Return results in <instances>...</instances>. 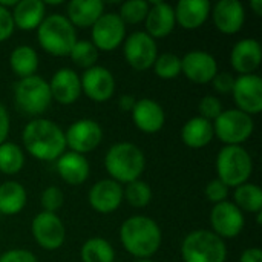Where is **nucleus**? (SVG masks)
<instances>
[{
  "label": "nucleus",
  "instance_id": "f257e3e1",
  "mask_svg": "<svg viewBox=\"0 0 262 262\" xmlns=\"http://www.w3.org/2000/svg\"><path fill=\"white\" fill-rule=\"evenodd\" d=\"M21 140L28 154L41 161L58 160L66 152L64 132L48 118L31 120L23 129Z\"/></svg>",
  "mask_w": 262,
  "mask_h": 262
},
{
  "label": "nucleus",
  "instance_id": "39448f33",
  "mask_svg": "<svg viewBox=\"0 0 262 262\" xmlns=\"http://www.w3.org/2000/svg\"><path fill=\"white\" fill-rule=\"evenodd\" d=\"M216 172L221 183L236 189L249 183L252 177V157L241 146H224L216 157Z\"/></svg>",
  "mask_w": 262,
  "mask_h": 262
},
{
  "label": "nucleus",
  "instance_id": "473e14b6",
  "mask_svg": "<svg viewBox=\"0 0 262 262\" xmlns=\"http://www.w3.org/2000/svg\"><path fill=\"white\" fill-rule=\"evenodd\" d=\"M72 63L78 68H83L84 71L95 66L98 60V49L92 45V41L88 40H77L74 45L71 54H69Z\"/></svg>",
  "mask_w": 262,
  "mask_h": 262
},
{
  "label": "nucleus",
  "instance_id": "7c9ffc66",
  "mask_svg": "<svg viewBox=\"0 0 262 262\" xmlns=\"http://www.w3.org/2000/svg\"><path fill=\"white\" fill-rule=\"evenodd\" d=\"M83 262H115V250L112 244L103 238H91L81 246Z\"/></svg>",
  "mask_w": 262,
  "mask_h": 262
},
{
  "label": "nucleus",
  "instance_id": "a18cd8bd",
  "mask_svg": "<svg viewBox=\"0 0 262 262\" xmlns=\"http://www.w3.org/2000/svg\"><path fill=\"white\" fill-rule=\"evenodd\" d=\"M135 103H137V100H135V97H132V95H121V97H120V101H118L120 109L124 111V112H132Z\"/></svg>",
  "mask_w": 262,
  "mask_h": 262
},
{
  "label": "nucleus",
  "instance_id": "cd10ccee",
  "mask_svg": "<svg viewBox=\"0 0 262 262\" xmlns=\"http://www.w3.org/2000/svg\"><path fill=\"white\" fill-rule=\"evenodd\" d=\"M28 201L26 189L17 181H5L0 184V215L12 216L20 213Z\"/></svg>",
  "mask_w": 262,
  "mask_h": 262
},
{
  "label": "nucleus",
  "instance_id": "f8f14e48",
  "mask_svg": "<svg viewBox=\"0 0 262 262\" xmlns=\"http://www.w3.org/2000/svg\"><path fill=\"white\" fill-rule=\"evenodd\" d=\"M126 37V25L115 12H104L92 26V45L103 52L118 48Z\"/></svg>",
  "mask_w": 262,
  "mask_h": 262
},
{
  "label": "nucleus",
  "instance_id": "ea45409f",
  "mask_svg": "<svg viewBox=\"0 0 262 262\" xmlns=\"http://www.w3.org/2000/svg\"><path fill=\"white\" fill-rule=\"evenodd\" d=\"M213 84V89L218 94H232L233 84H235V77L230 72H218L213 80L210 81Z\"/></svg>",
  "mask_w": 262,
  "mask_h": 262
},
{
  "label": "nucleus",
  "instance_id": "c756f323",
  "mask_svg": "<svg viewBox=\"0 0 262 262\" xmlns=\"http://www.w3.org/2000/svg\"><path fill=\"white\" fill-rule=\"evenodd\" d=\"M233 204L241 212L249 213H259L262 212V190L259 186L246 183L235 189L233 193Z\"/></svg>",
  "mask_w": 262,
  "mask_h": 262
},
{
  "label": "nucleus",
  "instance_id": "9b49d317",
  "mask_svg": "<svg viewBox=\"0 0 262 262\" xmlns=\"http://www.w3.org/2000/svg\"><path fill=\"white\" fill-rule=\"evenodd\" d=\"M66 146L71 152L84 155L95 150L103 141L101 126L91 118H81L74 121L64 134Z\"/></svg>",
  "mask_w": 262,
  "mask_h": 262
},
{
  "label": "nucleus",
  "instance_id": "2f4dec72",
  "mask_svg": "<svg viewBox=\"0 0 262 262\" xmlns=\"http://www.w3.org/2000/svg\"><path fill=\"white\" fill-rule=\"evenodd\" d=\"M25 166V155L15 143L5 141L0 144V172L3 175H17Z\"/></svg>",
  "mask_w": 262,
  "mask_h": 262
},
{
  "label": "nucleus",
  "instance_id": "ddd939ff",
  "mask_svg": "<svg viewBox=\"0 0 262 262\" xmlns=\"http://www.w3.org/2000/svg\"><path fill=\"white\" fill-rule=\"evenodd\" d=\"M232 97L238 111L247 115H258L262 111V80L259 75H239L235 78Z\"/></svg>",
  "mask_w": 262,
  "mask_h": 262
},
{
  "label": "nucleus",
  "instance_id": "20e7f679",
  "mask_svg": "<svg viewBox=\"0 0 262 262\" xmlns=\"http://www.w3.org/2000/svg\"><path fill=\"white\" fill-rule=\"evenodd\" d=\"M37 40L41 49L54 57H66L77 43V31L61 14H51L37 28Z\"/></svg>",
  "mask_w": 262,
  "mask_h": 262
},
{
  "label": "nucleus",
  "instance_id": "6ab92c4d",
  "mask_svg": "<svg viewBox=\"0 0 262 262\" xmlns=\"http://www.w3.org/2000/svg\"><path fill=\"white\" fill-rule=\"evenodd\" d=\"M213 23L223 34H238L246 21V9L238 0H220L213 6Z\"/></svg>",
  "mask_w": 262,
  "mask_h": 262
},
{
  "label": "nucleus",
  "instance_id": "1a4fd4ad",
  "mask_svg": "<svg viewBox=\"0 0 262 262\" xmlns=\"http://www.w3.org/2000/svg\"><path fill=\"white\" fill-rule=\"evenodd\" d=\"M123 52L127 64L135 71L150 69L158 57L157 41L144 31L132 32L124 40Z\"/></svg>",
  "mask_w": 262,
  "mask_h": 262
},
{
  "label": "nucleus",
  "instance_id": "f03ea898",
  "mask_svg": "<svg viewBox=\"0 0 262 262\" xmlns=\"http://www.w3.org/2000/svg\"><path fill=\"white\" fill-rule=\"evenodd\" d=\"M120 241L127 253L140 259H147L158 252L163 233L155 220L146 215H134L121 224Z\"/></svg>",
  "mask_w": 262,
  "mask_h": 262
},
{
  "label": "nucleus",
  "instance_id": "de8ad7c7",
  "mask_svg": "<svg viewBox=\"0 0 262 262\" xmlns=\"http://www.w3.org/2000/svg\"><path fill=\"white\" fill-rule=\"evenodd\" d=\"M0 5H2L3 8L9 9V8H14V6L17 5V0H0Z\"/></svg>",
  "mask_w": 262,
  "mask_h": 262
},
{
  "label": "nucleus",
  "instance_id": "6e6552de",
  "mask_svg": "<svg viewBox=\"0 0 262 262\" xmlns=\"http://www.w3.org/2000/svg\"><path fill=\"white\" fill-rule=\"evenodd\" d=\"M212 124L213 135H216L218 140L226 146H241L252 137L255 130L253 118L238 109L223 111Z\"/></svg>",
  "mask_w": 262,
  "mask_h": 262
},
{
  "label": "nucleus",
  "instance_id": "f704fd0d",
  "mask_svg": "<svg viewBox=\"0 0 262 262\" xmlns=\"http://www.w3.org/2000/svg\"><path fill=\"white\" fill-rule=\"evenodd\" d=\"M152 68L157 77L163 80H173L181 74V57L172 52H164L157 57Z\"/></svg>",
  "mask_w": 262,
  "mask_h": 262
},
{
  "label": "nucleus",
  "instance_id": "dca6fc26",
  "mask_svg": "<svg viewBox=\"0 0 262 262\" xmlns=\"http://www.w3.org/2000/svg\"><path fill=\"white\" fill-rule=\"evenodd\" d=\"M181 74L198 84L210 83L218 74L216 58L206 51H190L181 58Z\"/></svg>",
  "mask_w": 262,
  "mask_h": 262
},
{
  "label": "nucleus",
  "instance_id": "bb28decb",
  "mask_svg": "<svg viewBox=\"0 0 262 262\" xmlns=\"http://www.w3.org/2000/svg\"><path fill=\"white\" fill-rule=\"evenodd\" d=\"M213 124L203 117H193L184 123L181 129V140L190 149H203L213 140Z\"/></svg>",
  "mask_w": 262,
  "mask_h": 262
},
{
  "label": "nucleus",
  "instance_id": "79ce46f5",
  "mask_svg": "<svg viewBox=\"0 0 262 262\" xmlns=\"http://www.w3.org/2000/svg\"><path fill=\"white\" fill-rule=\"evenodd\" d=\"M0 262H38L35 255L31 253L29 250H23V249H12L5 252L0 256Z\"/></svg>",
  "mask_w": 262,
  "mask_h": 262
},
{
  "label": "nucleus",
  "instance_id": "f3484780",
  "mask_svg": "<svg viewBox=\"0 0 262 262\" xmlns=\"http://www.w3.org/2000/svg\"><path fill=\"white\" fill-rule=\"evenodd\" d=\"M91 207L103 215L115 212L123 203V187L114 180H100L89 190Z\"/></svg>",
  "mask_w": 262,
  "mask_h": 262
},
{
  "label": "nucleus",
  "instance_id": "2eb2a0df",
  "mask_svg": "<svg viewBox=\"0 0 262 262\" xmlns=\"http://www.w3.org/2000/svg\"><path fill=\"white\" fill-rule=\"evenodd\" d=\"M81 92L95 103H106L115 94V78L104 66H92L80 77Z\"/></svg>",
  "mask_w": 262,
  "mask_h": 262
},
{
  "label": "nucleus",
  "instance_id": "393cba45",
  "mask_svg": "<svg viewBox=\"0 0 262 262\" xmlns=\"http://www.w3.org/2000/svg\"><path fill=\"white\" fill-rule=\"evenodd\" d=\"M57 172L64 183L80 186L89 178L91 166L84 155L69 150L57 160Z\"/></svg>",
  "mask_w": 262,
  "mask_h": 262
},
{
  "label": "nucleus",
  "instance_id": "e433bc0d",
  "mask_svg": "<svg viewBox=\"0 0 262 262\" xmlns=\"http://www.w3.org/2000/svg\"><path fill=\"white\" fill-rule=\"evenodd\" d=\"M40 203H41L43 212L57 213L63 207V204H64V195H63V192H61L60 187L49 186V187H46L43 190L41 198H40Z\"/></svg>",
  "mask_w": 262,
  "mask_h": 262
},
{
  "label": "nucleus",
  "instance_id": "c03bdc74",
  "mask_svg": "<svg viewBox=\"0 0 262 262\" xmlns=\"http://www.w3.org/2000/svg\"><path fill=\"white\" fill-rule=\"evenodd\" d=\"M239 262H262V252L258 247L246 249L239 258Z\"/></svg>",
  "mask_w": 262,
  "mask_h": 262
},
{
  "label": "nucleus",
  "instance_id": "0eeeda50",
  "mask_svg": "<svg viewBox=\"0 0 262 262\" xmlns=\"http://www.w3.org/2000/svg\"><path fill=\"white\" fill-rule=\"evenodd\" d=\"M14 101L23 114L40 118L52 103L48 81L38 75L18 80L14 84Z\"/></svg>",
  "mask_w": 262,
  "mask_h": 262
},
{
  "label": "nucleus",
  "instance_id": "3c124183",
  "mask_svg": "<svg viewBox=\"0 0 262 262\" xmlns=\"http://www.w3.org/2000/svg\"><path fill=\"white\" fill-rule=\"evenodd\" d=\"M0 216H2V215H0Z\"/></svg>",
  "mask_w": 262,
  "mask_h": 262
},
{
  "label": "nucleus",
  "instance_id": "412c9836",
  "mask_svg": "<svg viewBox=\"0 0 262 262\" xmlns=\"http://www.w3.org/2000/svg\"><path fill=\"white\" fill-rule=\"evenodd\" d=\"M262 61V48L258 40L244 38L235 43L230 52V63L232 68L241 75L253 74Z\"/></svg>",
  "mask_w": 262,
  "mask_h": 262
},
{
  "label": "nucleus",
  "instance_id": "a878e982",
  "mask_svg": "<svg viewBox=\"0 0 262 262\" xmlns=\"http://www.w3.org/2000/svg\"><path fill=\"white\" fill-rule=\"evenodd\" d=\"M14 26L21 31H32L46 17V5L41 0H20L11 11Z\"/></svg>",
  "mask_w": 262,
  "mask_h": 262
},
{
  "label": "nucleus",
  "instance_id": "a211bd4d",
  "mask_svg": "<svg viewBox=\"0 0 262 262\" xmlns=\"http://www.w3.org/2000/svg\"><path fill=\"white\" fill-rule=\"evenodd\" d=\"M51 89L52 100H55L60 104L69 106L75 103L81 95V83L78 74L71 68H61L58 69L51 81L48 83Z\"/></svg>",
  "mask_w": 262,
  "mask_h": 262
},
{
  "label": "nucleus",
  "instance_id": "4be33fe9",
  "mask_svg": "<svg viewBox=\"0 0 262 262\" xmlns=\"http://www.w3.org/2000/svg\"><path fill=\"white\" fill-rule=\"evenodd\" d=\"M210 11L212 5L209 0H180L173 8L175 21L189 31L201 28L209 18Z\"/></svg>",
  "mask_w": 262,
  "mask_h": 262
},
{
  "label": "nucleus",
  "instance_id": "9d476101",
  "mask_svg": "<svg viewBox=\"0 0 262 262\" xmlns=\"http://www.w3.org/2000/svg\"><path fill=\"white\" fill-rule=\"evenodd\" d=\"M31 232L35 243L45 250H58L66 239V227L57 213L40 212L31 223Z\"/></svg>",
  "mask_w": 262,
  "mask_h": 262
},
{
  "label": "nucleus",
  "instance_id": "a19ab883",
  "mask_svg": "<svg viewBox=\"0 0 262 262\" xmlns=\"http://www.w3.org/2000/svg\"><path fill=\"white\" fill-rule=\"evenodd\" d=\"M14 20L11 15V9H6L0 5V41L8 40L14 32Z\"/></svg>",
  "mask_w": 262,
  "mask_h": 262
},
{
  "label": "nucleus",
  "instance_id": "7ed1b4c3",
  "mask_svg": "<svg viewBox=\"0 0 262 262\" xmlns=\"http://www.w3.org/2000/svg\"><path fill=\"white\" fill-rule=\"evenodd\" d=\"M104 167L111 180L118 184H129L140 180L146 167L143 150L129 141L112 144L104 157Z\"/></svg>",
  "mask_w": 262,
  "mask_h": 262
},
{
  "label": "nucleus",
  "instance_id": "58836bf2",
  "mask_svg": "<svg viewBox=\"0 0 262 262\" xmlns=\"http://www.w3.org/2000/svg\"><path fill=\"white\" fill-rule=\"evenodd\" d=\"M227 195H229V187L224 183H221L218 178L207 183L206 196L210 203H213V204L224 203V201H227Z\"/></svg>",
  "mask_w": 262,
  "mask_h": 262
},
{
  "label": "nucleus",
  "instance_id": "49530a36",
  "mask_svg": "<svg viewBox=\"0 0 262 262\" xmlns=\"http://www.w3.org/2000/svg\"><path fill=\"white\" fill-rule=\"evenodd\" d=\"M250 8L253 9V12L256 15H261L262 14V0H252L250 2Z\"/></svg>",
  "mask_w": 262,
  "mask_h": 262
},
{
  "label": "nucleus",
  "instance_id": "72a5a7b5",
  "mask_svg": "<svg viewBox=\"0 0 262 262\" xmlns=\"http://www.w3.org/2000/svg\"><path fill=\"white\" fill-rule=\"evenodd\" d=\"M123 198H126V201L137 209L146 207L150 200H152V189L146 181L137 180L132 181L126 186V189H123Z\"/></svg>",
  "mask_w": 262,
  "mask_h": 262
},
{
  "label": "nucleus",
  "instance_id": "5701e85b",
  "mask_svg": "<svg viewBox=\"0 0 262 262\" xmlns=\"http://www.w3.org/2000/svg\"><path fill=\"white\" fill-rule=\"evenodd\" d=\"M144 23H146L144 32L149 34L154 40L167 37L177 25L173 6L164 2H152Z\"/></svg>",
  "mask_w": 262,
  "mask_h": 262
},
{
  "label": "nucleus",
  "instance_id": "c85d7f7f",
  "mask_svg": "<svg viewBox=\"0 0 262 262\" xmlns=\"http://www.w3.org/2000/svg\"><path fill=\"white\" fill-rule=\"evenodd\" d=\"M9 66L12 72L18 77V80L32 77L38 69V55L34 48L28 45H20L11 52Z\"/></svg>",
  "mask_w": 262,
  "mask_h": 262
},
{
  "label": "nucleus",
  "instance_id": "8fccbe9b",
  "mask_svg": "<svg viewBox=\"0 0 262 262\" xmlns=\"http://www.w3.org/2000/svg\"><path fill=\"white\" fill-rule=\"evenodd\" d=\"M137 262H155V261H150V259H138Z\"/></svg>",
  "mask_w": 262,
  "mask_h": 262
},
{
  "label": "nucleus",
  "instance_id": "4c0bfd02",
  "mask_svg": "<svg viewBox=\"0 0 262 262\" xmlns=\"http://www.w3.org/2000/svg\"><path fill=\"white\" fill-rule=\"evenodd\" d=\"M198 111H200V117H203L209 121H212V120L215 121L224 109H223V103L215 95H206L201 98V101L198 104Z\"/></svg>",
  "mask_w": 262,
  "mask_h": 262
},
{
  "label": "nucleus",
  "instance_id": "b1692460",
  "mask_svg": "<svg viewBox=\"0 0 262 262\" xmlns=\"http://www.w3.org/2000/svg\"><path fill=\"white\" fill-rule=\"evenodd\" d=\"M66 18L77 29L92 28L94 23L104 14L101 0H71L66 6Z\"/></svg>",
  "mask_w": 262,
  "mask_h": 262
},
{
  "label": "nucleus",
  "instance_id": "4468645a",
  "mask_svg": "<svg viewBox=\"0 0 262 262\" xmlns=\"http://www.w3.org/2000/svg\"><path fill=\"white\" fill-rule=\"evenodd\" d=\"M210 226L221 239L236 238L244 229V213L230 201L215 204L210 212Z\"/></svg>",
  "mask_w": 262,
  "mask_h": 262
},
{
  "label": "nucleus",
  "instance_id": "37998d69",
  "mask_svg": "<svg viewBox=\"0 0 262 262\" xmlns=\"http://www.w3.org/2000/svg\"><path fill=\"white\" fill-rule=\"evenodd\" d=\"M9 127H11V123H9V114L6 111V107L0 103V144H3L9 135Z\"/></svg>",
  "mask_w": 262,
  "mask_h": 262
},
{
  "label": "nucleus",
  "instance_id": "09e8293b",
  "mask_svg": "<svg viewBox=\"0 0 262 262\" xmlns=\"http://www.w3.org/2000/svg\"><path fill=\"white\" fill-rule=\"evenodd\" d=\"M256 223H258V224H261L262 223V212L256 213Z\"/></svg>",
  "mask_w": 262,
  "mask_h": 262
},
{
  "label": "nucleus",
  "instance_id": "423d86ee",
  "mask_svg": "<svg viewBox=\"0 0 262 262\" xmlns=\"http://www.w3.org/2000/svg\"><path fill=\"white\" fill-rule=\"evenodd\" d=\"M181 258L184 262H226L227 247L212 230H193L183 239Z\"/></svg>",
  "mask_w": 262,
  "mask_h": 262
},
{
  "label": "nucleus",
  "instance_id": "c9c22d12",
  "mask_svg": "<svg viewBox=\"0 0 262 262\" xmlns=\"http://www.w3.org/2000/svg\"><path fill=\"white\" fill-rule=\"evenodd\" d=\"M149 8H150V3L146 0H129L121 5L118 15L124 25H137L146 20Z\"/></svg>",
  "mask_w": 262,
  "mask_h": 262
},
{
  "label": "nucleus",
  "instance_id": "aec40b11",
  "mask_svg": "<svg viewBox=\"0 0 262 262\" xmlns=\"http://www.w3.org/2000/svg\"><path fill=\"white\" fill-rule=\"evenodd\" d=\"M132 120L137 129L144 134H157L164 127L166 114L160 103L152 98L137 100L132 109Z\"/></svg>",
  "mask_w": 262,
  "mask_h": 262
}]
</instances>
